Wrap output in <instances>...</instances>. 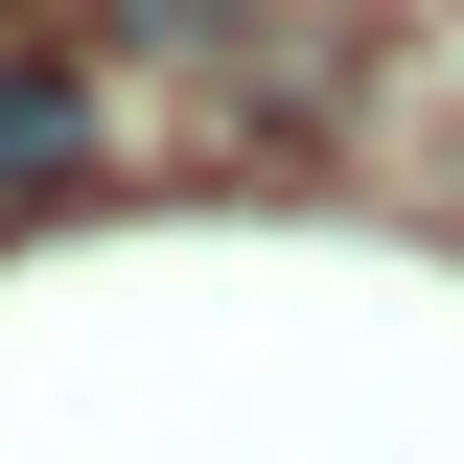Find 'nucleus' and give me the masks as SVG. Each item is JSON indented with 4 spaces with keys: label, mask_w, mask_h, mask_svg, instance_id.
<instances>
[{
    "label": "nucleus",
    "mask_w": 464,
    "mask_h": 464,
    "mask_svg": "<svg viewBox=\"0 0 464 464\" xmlns=\"http://www.w3.org/2000/svg\"><path fill=\"white\" fill-rule=\"evenodd\" d=\"M0 24H24V0H0Z\"/></svg>",
    "instance_id": "f03ea898"
},
{
    "label": "nucleus",
    "mask_w": 464,
    "mask_h": 464,
    "mask_svg": "<svg viewBox=\"0 0 464 464\" xmlns=\"http://www.w3.org/2000/svg\"><path fill=\"white\" fill-rule=\"evenodd\" d=\"M70 163H93V93L70 70H0V209H47Z\"/></svg>",
    "instance_id": "f257e3e1"
}]
</instances>
